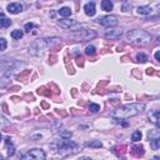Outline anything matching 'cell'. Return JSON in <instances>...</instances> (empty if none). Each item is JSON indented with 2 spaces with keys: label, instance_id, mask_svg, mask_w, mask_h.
Masks as SVG:
<instances>
[{
  "label": "cell",
  "instance_id": "37",
  "mask_svg": "<svg viewBox=\"0 0 160 160\" xmlns=\"http://www.w3.org/2000/svg\"><path fill=\"white\" fill-rule=\"evenodd\" d=\"M0 160H4V158H3L2 155H0Z\"/></svg>",
  "mask_w": 160,
  "mask_h": 160
},
{
  "label": "cell",
  "instance_id": "16",
  "mask_svg": "<svg viewBox=\"0 0 160 160\" xmlns=\"http://www.w3.org/2000/svg\"><path fill=\"white\" fill-rule=\"evenodd\" d=\"M100 5H101V9L104 11H111L113 10V3L110 0H103Z\"/></svg>",
  "mask_w": 160,
  "mask_h": 160
},
{
  "label": "cell",
  "instance_id": "23",
  "mask_svg": "<svg viewBox=\"0 0 160 160\" xmlns=\"http://www.w3.org/2000/svg\"><path fill=\"white\" fill-rule=\"evenodd\" d=\"M85 54L86 55H94L95 54V46L94 45H88L85 48Z\"/></svg>",
  "mask_w": 160,
  "mask_h": 160
},
{
  "label": "cell",
  "instance_id": "25",
  "mask_svg": "<svg viewBox=\"0 0 160 160\" xmlns=\"http://www.w3.org/2000/svg\"><path fill=\"white\" fill-rule=\"evenodd\" d=\"M136 60L139 63H146V61H148V55H145V54H143V53H140V54L136 55Z\"/></svg>",
  "mask_w": 160,
  "mask_h": 160
},
{
  "label": "cell",
  "instance_id": "13",
  "mask_svg": "<svg viewBox=\"0 0 160 160\" xmlns=\"http://www.w3.org/2000/svg\"><path fill=\"white\" fill-rule=\"evenodd\" d=\"M11 25V20L9 18H6L5 15L0 14V29H5V28H9Z\"/></svg>",
  "mask_w": 160,
  "mask_h": 160
},
{
  "label": "cell",
  "instance_id": "11",
  "mask_svg": "<svg viewBox=\"0 0 160 160\" xmlns=\"http://www.w3.org/2000/svg\"><path fill=\"white\" fill-rule=\"evenodd\" d=\"M84 10H85V14L88 15V16H94L95 15V13H96V10H95V3H88V4H85V6H84Z\"/></svg>",
  "mask_w": 160,
  "mask_h": 160
},
{
  "label": "cell",
  "instance_id": "19",
  "mask_svg": "<svg viewBox=\"0 0 160 160\" xmlns=\"http://www.w3.org/2000/svg\"><path fill=\"white\" fill-rule=\"evenodd\" d=\"M71 136H73L71 131H68V130H63V131H60V138L64 139V140H69Z\"/></svg>",
  "mask_w": 160,
  "mask_h": 160
},
{
  "label": "cell",
  "instance_id": "32",
  "mask_svg": "<svg viewBox=\"0 0 160 160\" xmlns=\"http://www.w3.org/2000/svg\"><path fill=\"white\" fill-rule=\"evenodd\" d=\"M84 59L82 58V56H78L76 58V63H78V65H80V66H83V64H84V61H83Z\"/></svg>",
  "mask_w": 160,
  "mask_h": 160
},
{
  "label": "cell",
  "instance_id": "34",
  "mask_svg": "<svg viewBox=\"0 0 160 160\" xmlns=\"http://www.w3.org/2000/svg\"><path fill=\"white\" fill-rule=\"evenodd\" d=\"M155 59L159 61V59H160V51H156V53H155Z\"/></svg>",
  "mask_w": 160,
  "mask_h": 160
},
{
  "label": "cell",
  "instance_id": "20",
  "mask_svg": "<svg viewBox=\"0 0 160 160\" xmlns=\"http://www.w3.org/2000/svg\"><path fill=\"white\" fill-rule=\"evenodd\" d=\"M86 146H90V148H101L103 144H101L100 140H94V141L86 143Z\"/></svg>",
  "mask_w": 160,
  "mask_h": 160
},
{
  "label": "cell",
  "instance_id": "29",
  "mask_svg": "<svg viewBox=\"0 0 160 160\" xmlns=\"http://www.w3.org/2000/svg\"><path fill=\"white\" fill-rule=\"evenodd\" d=\"M33 28H34V24H33V23H26V24H25V31L30 33Z\"/></svg>",
  "mask_w": 160,
  "mask_h": 160
},
{
  "label": "cell",
  "instance_id": "4",
  "mask_svg": "<svg viewBox=\"0 0 160 160\" xmlns=\"http://www.w3.org/2000/svg\"><path fill=\"white\" fill-rule=\"evenodd\" d=\"M59 26L64 30H71V31H79L83 28L82 24L78 23L76 20H73V19H63V20H60Z\"/></svg>",
  "mask_w": 160,
  "mask_h": 160
},
{
  "label": "cell",
  "instance_id": "35",
  "mask_svg": "<svg viewBox=\"0 0 160 160\" xmlns=\"http://www.w3.org/2000/svg\"><path fill=\"white\" fill-rule=\"evenodd\" d=\"M42 106H43L44 109H48V108H49V105H48V104H46L45 101H43V103H42Z\"/></svg>",
  "mask_w": 160,
  "mask_h": 160
},
{
  "label": "cell",
  "instance_id": "24",
  "mask_svg": "<svg viewBox=\"0 0 160 160\" xmlns=\"http://www.w3.org/2000/svg\"><path fill=\"white\" fill-rule=\"evenodd\" d=\"M89 110H90L91 113H98V111L100 110V105H99V104L91 103V104L89 105Z\"/></svg>",
  "mask_w": 160,
  "mask_h": 160
},
{
  "label": "cell",
  "instance_id": "14",
  "mask_svg": "<svg viewBox=\"0 0 160 160\" xmlns=\"http://www.w3.org/2000/svg\"><path fill=\"white\" fill-rule=\"evenodd\" d=\"M159 116H160V113H159L158 110H155V111H153V113L149 114L150 122H151L153 124H155L156 128H159Z\"/></svg>",
  "mask_w": 160,
  "mask_h": 160
},
{
  "label": "cell",
  "instance_id": "6",
  "mask_svg": "<svg viewBox=\"0 0 160 160\" xmlns=\"http://www.w3.org/2000/svg\"><path fill=\"white\" fill-rule=\"evenodd\" d=\"M23 160H45V153L42 149H31L23 156Z\"/></svg>",
  "mask_w": 160,
  "mask_h": 160
},
{
  "label": "cell",
  "instance_id": "1",
  "mask_svg": "<svg viewBox=\"0 0 160 160\" xmlns=\"http://www.w3.org/2000/svg\"><path fill=\"white\" fill-rule=\"evenodd\" d=\"M145 110V104L144 103H133V104H126L120 106L118 110L113 113V116L115 119H129L135 115H139Z\"/></svg>",
  "mask_w": 160,
  "mask_h": 160
},
{
  "label": "cell",
  "instance_id": "3",
  "mask_svg": "<svg viewBox=\"0 0 160 160\" xmlns=\"http://www.w3.org/2000/svg\"><path fill=\"white\" fill-rule=\"evenodd\" d=\"M79 150L78 144L70 141V140H60L58 143V153L61 155H68V154H74Z\"/></svg>",
  "mask_w": 160,
  "mask_h": 160
},
{
  "label": "cell",
  "instance_id": "8",
  "mask_svg": "<svg viewBox=\"0 0 160 160\" xmlns=\"http://www.w3.org/2000/svg\"><path fill=\"white\" fill-rule=\"evenodd\" d=\"M99 23L104 26H108V28H110V26H115L118 25V18L115 15H106L101 19H99Z\"/></svg>",
  "mask_w": 160,
  "mask_h": 160
},
{
  "label": "cell",
  "instance_id": "22",
  "mask_svg": "<svg viewBox=\"0 0 160 160\" xmlns=\"http://www.w3.org/2000/svg\"><path fill=\"white\" fill-rule=\"evenodd\" d=\"M141 131H139V130H136V131H134L133 133V135H131V139H133V141H139V140H141Z\"/></svg>",
  "mask_w": 160,
  "mask_h": 160
},
{
  "label": "cell",
  "instance_id": "18",
  "mask_svg": "<svg viewBox=\"0 0 160 160\" xmlns=\"http://www.w3.org/2000/svg\"><path fill=\"white\" fill-rule=\"evenodd\" d=\"M23 36H24V33H23L21 30H19V29H16V30H14V31H11V38L15 39V40H20Z\"/></svg>",
  "mask_w": 160,
  "mask_h": 160
},
{
  "label": "cell",
  "instance_id": "9",
  "mask_svg": "<svg viewBox=\"0 0 160 160\" xmlns=\"http://www.w3.org/2000/svg\"><path fill=\"white\" fill-rule=\"evenodd\" d=\"M104 36L108 39V40H118L123 36V30H119V29H113V30H108Z\"/></svg>",
  "mask_w": 160,
  "mask_h": 160
},
{
  "label": "cell",
  "instance_id": "5",
  "mask_svg": "<svg viewBox=\"0 0 160 160\" xmlns=\"http://www.w3.org/2000/svg\"><path fill=\"white\" fill-rule=\"evenodd\" d=\"M48 46V42H46V39H38L35 40V42L31 44L30 46V53L33 55H39V54H42V53L46 49Z\"/></svg>",
  "mask_w": 160,
  "mask_h": 160
},
{
  "label": "cell",
  "instance_id": "27",
  "mask_svg": "<svg viewBox=\"0 0 160 160\" xmlns=\"http://www.w3.org/2000/svg\"><path fill=\"white\" fill-rule=\"evenodd\" d=\"M6 46H8V43H6V40L4 39V38H0V50H5L6 49Z\"/></svg>",
  "mask_w": 160,
  "mask_h": 160
},
{
  "label": "cell",
  "instance_id": "12",
  "mask_svg": "<svg viewBox=\"0 0 160 160\" xmlns=\"http://www.w3.org/2000/svg\"><path fill=\"white\" fill-rule=\"evenodd\" d=\"M130 153H131V155H134L136 158H140V156L144 155V148L141 145H134V146H131Z\"/></svg>",
  "mask_w": 160,
  "mask_h": 160
},
{
  "label": "cell",
  "instance_id": "7",
  "mask_svg": "<svg viewBox=\"0 0 160 160\" xmlns=\"http://www.w3.org/2000/svg\"><path fill=\"white\" fill-rule=\"evenodd\" d=\"M94 38H96V33L94 30H82L78 35H75L76 42H88Z\"/></svg>",
  "mask_w": 160,
  "mask_h": 160
},
{
  "label": "cell",
  "instance_id": "17",
  "mask_svg": "<svg viewBox=\"0 0 160 160\" xmlns=\"http://www.w3.org/2000/svg\"><path fill=\"white\" fill-rule=\"evenodd\" d=\"M59 15H61V16H64V18H68V16H70V15H71V9H70V8H68V6H64V8H61V9L59 10Z\"/></svg>",
  "mask_w": 160,
  "mask_h": 160
},
{
  "label": "cell",
  "instance_id": "10",
  "mask_svg": "<svg viewBox=\"0 0 160 160\" xmlns=\"http://www.w3.org/2000/svg\"><path fill=\"white\" fill-rule=\"evenodd\" d=\"M8 11L10 14H19L20 11H23V5L19 3H11L8 5Z\"/></svg>",
  "mask_w": 160,
  "mask_h": 160
},
{
  "label": "cell",
  "instance_id": "21",
  "mask_svg": "<svg viewBox=\"0 0 160 160\" xmlns=\"http://www.w3.org/2000/svg\"><path fill=\"white\" fill-rule=\"evenodd\" d=\"M150 146L154 150H158L159 146H160V138L159 139H151L150 140Z\"/></svg>",
  "mask_w": 160,
  "mask_h": 160
},
{
  "label": "cell",
  "instance_id": "36",
  "mask_svg": "<svg viewBox=\"0 0 160 160\" xmlns=\"http://www.w3.org/2000/svg\"><path fill=\"white\" fill-rule=\"evenodd\" d=\"M79 160H93V159H90V158H88V156H82Z\"/></svg>",
  "mask_w": 160,
  "mask_h": 160
},
{
  "label": "cell",
  "instance_id": "30",
  "mask_svg": "<svg viewBox=\"0 0 160 160\" xmlns=\"http://www.w3.org/2000/svg\"><path fill=\"white\" fill-rule=\"evenodd\" d=\"M5 125H8L6 119H5L3 115H0V128H3V126H5Z\"/></svg>",
  "mask_w": 160,
  "mask_h": 160
},
{
  "label": "cell",
  "instance_id": "38",
  "mask_svg": "<svg viewBox=\"0 0 160 160\" xmlns=\"http://www.w3.org/2000/svg\"><path fill=\"white\" fill-rule=\"evenodd\" d=\"M0 141H2V133H0Z\"/></svg>",
  "mask_w": 160,
  "mask_h": 160
},
{
  "label": "cell",
  "instance_id": "15",
  "mask_svg": "<svg viewBox=\"0 0 160 160\" xmlns=\"http://www.w3.org/2000/svg\"><path fill=\"white\" fill-rule=\"evenodd\" d=\"M136 11H138V14H140V15H149V14H151L153 9L150 6H148V5H145V6H139Z\"/></svg>",
  "mask_w": 160,
  "mask_h": 160
},
{
  "label": "cell",
  "instance_id": "28",
  "mask_svg": "<svg viewBox=\"0 0 160 160\" xmlns=\"http://www.w3.org/2000/svg\"><path fill=\"white\" fill-rule=\"evenodd\" d=\"M45 90H46L45 88H42V89H39V90H38V93H39V94H42V95L50 96V94H51V93H50V91H45Z\"/></svg>",
  "mask_w": 160,
  "mask_h": 160
},
{
  "label": "cell",
  "instance_id": "2",
  "mask_svg": "<svg viewBox=\"0 0 160 160\" xmlns=\"http://www.w3.org/2000/svg\"><path fill=\"white\" fill-rule=\"evenodd\" d=\"M126 38L130 43L136 45H148L151 43V35L145 30H130L126 33Z\"/></svg>",
  "mask_w": 160,
  "mask_h": 160
},
{
  "label": "cell",
  "instance_id": "33",
  "mask_svg": "<svg viewBox=\"0 0 160 160\" xmlns=\"http://www.w3.org/2000/svg\"><path fill=\"white\" fill-rule=\"evenodd\" d=\"M146 74H148V75H153L154 74V69H148V70H146Z\"/></svg>",
  "mask_w": 160,
  "mask_h": 160
},
{
  "label": "cell",
  "instance_id": "26",
  "mask_svg": "<svg viewBox=\"0 0 160 160\" xmlns=\"http://www.w3.org/2000/svg\"><path fill=\"white\" fill-rule=\"evenodd\" d=\"M148 136H149V139H150V140H151V139H159V138H160V136H159V131H158V130L149 131Z\"/></svg>",
  "mask_w": 160,
  "mask_h": 160
},
{
  "label": "cell",
  "instance_id": "31",
  "mask_svg": "<svg viewBox=\"0 0 160 160\" xmlns=\"http://www.w3.org/2000/svg\"><path fill=\"white\" fill-rule=\"evenodd\" d=\"M14 153H15V148L13 145H10V148L8 149V156H13V155H14Z\"/></svg>",
  "mask_w": 160,
  "mask_h": 160
}]
</instances>
